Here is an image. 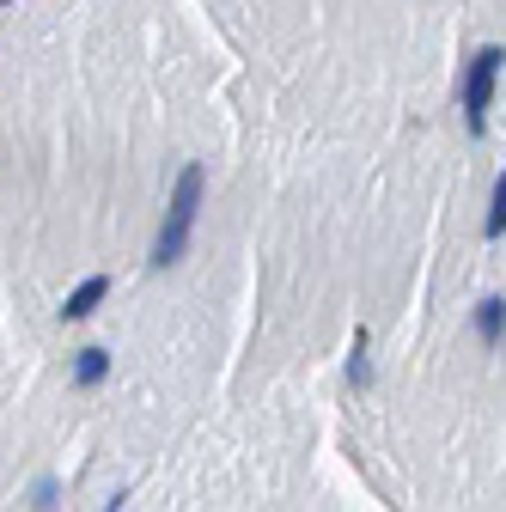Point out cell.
<instances>
[{
    "label": "cell",
    "instance_id": "cell-1",
    "mask_svg": "<svg viewBox=\"0 0 506 512\" xmlns=\"http://www.w3.org/2000/svg\"><path fill=\"white\" fill-rule=\"evenodd\" d=\"M202 189H208V171H202V165H183V171H177V189H171L165 220H159V238H153V269H171L177 256L189 250V226H196Z\"/></svg>",
    "mask_w": 506,
    "mask_h": 512
},
{
    "label": "cell",
    "instance_id": "cell-2",
    "mask_svg": "<svg viewBox=\"0 0 506 512\" xmlns=\"http://www.w3.org/2000/svg\"><path fill=\"white\" fill-rule=\"evenodd\" d=\"M500 68H506V49H476V61L464 68V122L470 135H482L488 128V104H494V86H500Z\"/></svg>",
    "mask_w": 506,
    "mask_h": 512
},
{
    "label": "cell",
    "instance_id": "cell-3",
    "mask_svg": "<svg viewBox=\"0 0 506 512\" xmlns=\"http://www.w3.org/2000/svg\"><path fill=\"white\" fill-rule=\"evenodd\" d=\"M104 293H110V275H86L68 299H61V317H68V324H80V317H92V311L104 305Z\"/></svg>",
    "mask_w": 506,
    "mask_h": 512
},
{
    "label": "cell",
    "instance_id": "cell-4",
    "mask_svg": "<svg viewBox=\"0 0 506 512\" xmlns=\"http://www.w3.org/2000/svg\"><path fill=\"white\" fill-rule=\"evenodd\" d=\"M476 336H482L488 348L506 342V299H482V305H476Z\"/></svg>",
    "mask_w": 506,
    "mask_h": 512
},
{
    "label": "cell",
    "instance_id": "cell-5",
    "mask_svg": "<svg viewBox=\"0 0 506 512\" xmlns=\"http://www.w3.org/2000/svg\"><path fill=\"white\" fill-rule=\"evenodd\" d=\"M104 372H110V354L104 348H80L74 354V378L80 384H104Z\"/></svg>",
    "mask_w": 506,
    "mask_h": 512
},
{
    "label": "cell",
    "instance_id": "cell-6",
    "mask_svg": "<svg viewBox=\"0 0 506 512\" xmlns=\"http://www.w3.org/2000/svg\"><path fill=\"white\" fill-rule=\"evenodd\" d=\"M482 232H488V238L506 232V171L494 177V196H488V220H482Z\"/></svg>",
    "mask_w": 506,
    "mask_h": 512
},
{
    "label": "cell",
    "instance_id": "cell-7",
    "mask_svg": "<svg viewBox=\"0 0 506 512\" xmlns=\"http://www.w3.org/2000/svg\"><path fill=\"white\" fill-rule=\"evenodd\" d=\"M348 384H372V360H366V330H354V354H348Z\"/></svg>",
    "mask_w": 506,
    "mask_h": 512
},
{
    "label": "cell",
    "instance_id": "cell-8",
    "mask_svg": "<svg viewBox=\"0 0 506 512\" xmlns=\"http://www.w3.org/2000/svg\"><path fill=\"white\" fill-rule=\"evenodd\" d=\"M31 500H37V512H49V506H55V482H49V476H43V482H37V494H31Z\"/></svg>",
    "mask_w": 506,
    "mask_h": 512
}]
</instances>
